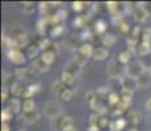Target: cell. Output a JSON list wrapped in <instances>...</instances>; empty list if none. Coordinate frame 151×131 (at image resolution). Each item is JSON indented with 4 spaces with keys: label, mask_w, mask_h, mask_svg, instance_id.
<instances>
[{
    "label": "cell",
    "mask_w": 151,
    "mask_h": 131,
    "mask_svg": "<svg viewBox=\"0 0 151 131\" xmlns=\"http://www.w3.org/2000/svg\"><path fill=\"white\" fill-rule=\"evenodd\" d=\"M74 96H75V93L71 88H66L65 91L60 93L59 97H60V100H63V101H71L72 98H74Z\"/></svg>",
    "instance_id": "cell-27"
},
{
    "label": "cell",
    "mask_w": 151,
    "mask_h": 131,
    "mask_svg": "<svg viewBox=\"0 0 151 131\" xmlns=\"http://www.w3.org/2000/svg\"><path fill=\"white\" fill-rule=\"evenodd\" d=\"M121 102H122L125 106H129L132 104V98H133V92H129V91H122L121 93Z\"/></svg>",
    "instance_id": "cell-22"
},
{
    "label": "cell",
    "mask_w": 151,
    "mask_h": 131,
    "mask_svg": "<svg viewBox=\"0 0 151 131\" xmlns=\"http://www.w3.org/2000/svg\"><path fill=\"white\" fill-rule=\"evenodd\" d=\"M51 41L50 39H47V38H42L41 41H40V43L37 46H38V49H42L43 51H47V50H50V47H51Z\"/></svg>",
    "instance_id": "cell-35"
},
{
    "label": "cell",
    "mask_w": 151,
    "mask_h": 131,
    "mask_svg": "<svg viewBox=\"0 0 151 131\" xmlns=\"http://www.w3.org/2000/svg\"><path fill=\"white\" fill-rule=\"evenodd\" d=\"M137 81H138L139 88H149V87L151 85V74H150V71H145L143 74L137 79Z\"/></svg>",
    "instance_id": "cell-8"
},
{
    "label": "cell",
    "mask_w": 151,
    "mask_h": 131,
    "mask_svg": "<svg viewBox=\"0 0 151 131\" xmlns=\"http://www.w3.org/2000/svg\"><path fill=\"white\" fill-rule=\"evenodd\" d=\"M7 107L9 110H12L13 113H17V112H20V110H22V104L20 102L19 100H16V98H14V100L9 101V105H8Z\"/></svg>",
    "instance_id": "cell-25"
},
{
    "label": "cell",
    "mask_w": 151,
    "mask_h": 131,
    "mask_svg": "<svg viewBox=\"0 0 151 131\" xmlns=\"http://www.w3.org/2000/svg\"><path fill=\"white\" fill-rule=\"evenodd\" d=\"M38 51H40L38 46H34V45L28 46V47H27V58L34 59V58L37 57V54H38Z\"/></svg>",
    "instance_id": "cell-30"
},
{
    "label": "cell",
    "mask_w": 151,
    "mask_h": 131,
    "mask_svg": "<svg viewBox=\"0 0 151 131\" xmlns=\"http://www.w3.org/2000/svg\"><path fill=\"white\" fill-rule=\"evenodd\" d=\"M36 79H37V75L34 74V71H32V69H29L27 80H29V81H33V80H36Z\"/></svg>",
    "instance_id": "cell-48"
},
{
    "label": "cell",
    "mask_w": 151,
    "mask_h": 131,
    "mask_svg": "<svg viewBox=\"0 0 151 131\" xmlns=\"http://www.w3.org/2000/svg\"><path fill=\"white\" fill-rule=\"evenodd\" d=\"M142 42H149L151 43V28H145L142 30Z\"/></svg>",
    "instance_id": "cell-39"
},
{
    "label": "cell",
    "mask_w": 151,
    "mask_h": 131,
    "mask_svg": "<svg viewBox=\"0 0 151 131\" xmlns=\"http://www.w3.org/2000/svg\"><path fill=\"white\" fill-rule=\"evenodd\" d=\"M126 131H138V130L135 129V127H130V129H127Z\"/></svg>",
    "instance_id": "cell-53"
},
{
    "label": "cell",
    "mask_w": 151,
    "mask_h": 131,
    "mask_svg": "<svg viewBox=\"0 0 151 131\" xmlns=\"http://www.w3.org/2000/svg\"><path fill=\"white\" fill-rule=\"evenodd\" d=\"M149 131H151V129H150V130H149Z\"/></svg>",
    "instance_id": "cell-55"
},
{
    "label": "cell",
    "mask_w": 151,
    "mask_h": 131,
    "mask_svg": "<svg viewBox=\"0 0 151 131\" xmlns=\"http://www.w3.org/2000/svg\"><path fill=\"white\" fill-rule=\"evenodd\" d=\"M65 46L68 49H76L78 47V39L75 37H67L65 41Z\"/></svg>",
    "instance_id": "cell-38"
},
{
    "label": "cell",
    "mask_w": 151,
    "mask_h": 131,
    "mask_svg": "<svg viewBox=\"0 0 151 131\" xmlns=\"http://www.w3.org/2000/svg\"><path fill=\"white\" fill-rule=\"evenodd\" d=\"M84 97H86V100L88 101L89 104L92 102V101H95L96 100V92H92V91H88V92H86V94H84Z\"/></svg>",
    "instance_id": "cell-44"
},
{
    "label": "cell",
    "mask_w": 151,
    "mask_h": 131,
    "mask_svg": "<svg viewBox=\"0 0 151 131\" xmlns=\"http://www.w3.org/2000/svg\"><path fill=\"white\" fill-rule=\"evenodd\" d=\"M99 130H100V127H99L97 125H89V127L87 131H99Z\"/></svg>",
    "instance_id": "cell-50"
},
{
    "label": "cell",
    "mask_w": 151,
    "mask_h": 131,
    "mask_svg": "<svg viewBox=\"0 0 151 131\" xmlns=\"http://www.w3.org/2000/svg\"><path fill=\"white\" fill-rule=\"evenodd\" d=\"M109 94H110V93L108 92V89L104 88V87H101V88H99L96 91V97L99 98V100H101V101H103L104 98L109 97Z\"/></svg>",
    "instance_id": "cell-36"
},
{
    "label": "cell",
    "mask_w": 151,
    "mask_h": 131,
    "mask_svg": "<svg viewBox=\"0 0 151 131\" xmlns=\"http://www.w3.org/2000/svg\"><path fill=\"white\" fill-rule=\"evenodd\" d=\"M142 30L143 29H141L139 26H135V28H133L132 29V31H130V36L132 37H134V38H137L138 39V37H139V34L142 36Z\"/></svg>",
    "instance_id": "cell-46"
},
{
    "label": "cell",
    "mask_w": 151,
    "mask_h": 131,
    "mask_svg": "<svg viewBox=\"0 0 151 131\" xmlns=\"http://www.w3.org/2000/svg\"><path fill=\"white\" fill-rule=\"evenodd\" d=\"M41 59H42L47 66H51V64H53V63L55 62V52L50 51V50H49V51H43L42 55H41Z\"/></svg>",
    "instance_id": "cell-17"
},
{
    "label": "cell",
    "mask_w": 151,
    "mask_h": 131,
    "mask_svg": "<svg viewBox=\"0 0 151 131\" xmlns=\"http://www.w3.org/2000/svg\"><path fill=\"white\" fill-rule=\"evenodd\" d=\"M150 74H151V69H150Z\"/></svg>",
    "instance_id": "cell-54"
},
{
    "label": "cell",
    "mask_w": 151,
    "mask_h": 131,
    "mask_svg": "<svg viewBox=\"0 0 151 131\" xmlns=\"http://www.w3.org/2000/svg\"><path fill=\"white\" fill-rule=\"evenodd\" d=\"M121 88H122V91H129V92H134L138 87V81L137 79H133V77H129V76H124L121 77Z\"/></svg>",
    "instance_id": "cell-4"
},
{
    "label": "cell",
    "mask_w": 151,
    "mask_h": 131,
    "mask_svg": "<svg viewBox=\"0 0 151 131\" xmlns=\"http://www.w3.org/2000/svg\"><path fill=\"white\" fill-rule=\"evenodd\" d=\"M9 93H11V89H8L7 87H4L1 91V101H8L9 100Z\"/></svg>",
    "instance_id": "cell-47"
},
{
    "label": "cell",
    "mask_w": 151,
    "mask_h": 131,
    "mask_svg": "<svg viewBox=\"0 0 151 131\" xmlns=\"http://www.w3.org/2000/svg\"><path fill=\"white\" fill-rule=\"evenodd\" d=\"M1 131H11L9 123H3L1 125Z\"/></svg>",
    "instance_id": "cell-51"
},
{
    "label": "cell",
    "mask_w": 151,
    "mask_h": 131,
    "mask_svg": "<svg viewBox=\"0 0 151 131\" xmlns=\"http://www.w3.org/2000/svg\"><path fill=\"white\" fill-rule=\"evenodd\" d=\"M72 8H74V11H76V12H82L84 8H86V3L75 1V3H72Z\"/></svg>",
    "instance_id": "cell-42"
},
{
    "label": "cell",
    "mask_w": 151,
    "mask_h": 131,
    "mask_svg": "<svg viewBox=\"0 0 151 131\" xmlns=\"http://www.w3.org/2000/svg\"><path fill=\"white\" fill-rule=\"evenodd\" d=\"M105 30H106L105 21H103V20L96 21V24H95V31H96L97 34H103V33H105Z\"/></svg>",
    "instance_id": "cell-31"
},
{
    "label": "cell",
    "mask_w": 151,
    "mask_h": 131,
    "mask_svg": "<svg viewBox=\"0 0 151 131\" xmlns=\"http://www.w3.org/2000/svg\"><path fill=\"white\" fill-rule=\"evenodd\" d=\"M109 57V51L104 47H99L93 52V59L95 60H105Z\"/></svg>",
    "instance_id": "cell-16"
},
{
    "label": "cell",
    "mask_w": 151,
    "mask_h": 131,
    "mask_svg": "<svg viewBox=\"0 0 151 131\" xmlns=\"http://www.w3.org/2000/svg\"><path fill=\"white\" fill-rule=\"evenodd\" d=\"M62 105H60L58 101H49V102L45 104L43 106V112H45V115L49 117L50 119H54L59 115H62Z\"/></svg>",
    "instance_id": "cell-1"
},
{
    "label": "cell",
    "mask_w": 151,
    "mask_h": 131,
    "mask_svg": "<svg viewBox=\"0 0 151 131\" xmlns=\"http://www.w3.org/2000/svg\"><path fill=\"white\" fill-rule=\"evenodd\" d=\"M103 43H104V46H106V47H110V46H113L116 43V41H117V37L114 36V34H105V36L103 37Z\"/></svg>",
    "instance_id": "cell-21"
},
{
    "label": "cell",
    "mask_w": 151,
    "mask_h": 131,
    "mask_svg": "<svg viewBox=\"0 0 151 131\" xmlns=\"http://www.w3.org/2000/svg\"><path fill=\"white\" fill-rule=\"evenodd\" d=\"M79 52L82 55H84L86 58L88 57H93V52H95V49L91 43H83L82 46L79 47Z\"/></svg>",
    "instance_id": "cell-12"
},
{
    "label": "cell",
    "mask_w": 151,
    "mask_h": 131,
    "mask_svg": "<svg viewBox=\"0 0 151 131\" xmlns=\"http://www.w3.org/2000/svg\"><path fill=\"white\" fill-rule=\"evenodd\" d=\"M60 81L65 84L66 88H71V87L75 84V75L68 74V72H65V71H63L62 76H60Z\"/></svg>",
    "instance_id": "cell-11"
},
{
    "label": "cell",
    "mask_w": 151,
    "mask_h": 131,
    "mask_svg": "<svg viewBox=\"0 0 151 131\" xmlns=\"http://www.w3.org/2000/svg\"><path fill=\"white\" fill-rule=\"evenodd\" d=\"M86 22H87V17H84V16H78L74 20L75 28H83V26H86Z\"/></svg>",
    "instance_id": "cell-40"
},
{
    "label": "cell",
    "mask_w": 151,
    "mask_h": 131,
    "mask_svg": "<svg viewBox=\"0 0 151 131\" xmlns=\"http://www.w3.org/2000/svg\"><path fill=\"white\" fill-rule=\"evenodd\" d=\"M25 91H27V89L24 88L21 81H13V83L11 84V93H12L13 96H16V97L24 96Z\"/></svg>",
    "instance_id": "cell-9"
},
{
    "label": "cell",
    "mask_w": 151,
    "mask_h": 131,
    "mask_svg": "<svg viewBox=\"0 0 151 131\" xmlns=\"http://www.w3.org/2000/svg\"><path fill=\"white\" fill-rule=\"evenodd\" d=\"M33 67H34V69H37L38 72H47L50 66L46 64L41 58H37V59L33 60Z\"/></svg>",
    "instance_id": "cell-15"
},
{
    "label": "cell",
    "mask_w": 151,
    "mask_h": 131,
    "mask_svg": "<svg viewBox=\"0 0 151 131\" xmlns=\"http://www.w3.org/2000/svg\"><path fill=\"white\" fill-rule=\"evenodd\" d=\"M72 60H74V62L76 63V64L79 66V67H83L84 64H86V62H87V58L84 57V55L80 54V52H78V54H75V55H74Z\"/></svg>",
    "instance_id": "cell-33"
},
{
    "label": "cell",
    "mask_w": 151,
    "mask_h": 131,
    "mask_svg": "<svg viewBox=\"0 0 151 131\" xmlns=\"http://www.w3.org/2000/svg\"><path fill=\"white\" fill-rule=\"evenodd\" d=\"M36 110V102L33 98H25L22 102V113H30Z\"/></svg>",
    "instance_id": "cell-14"
},
{
    "label": "cell",
    "mask_w": 151,
    "mask_h": 131,
    "mask_svg": "<svg viewBox=\"0 0 151 131\" xmlns=\"http://www.w3.org/2000/svg\"><path fill=\"white\" fill-rule=\"evenodd\" d=\"M126 127V121L122 118H118L117 121H113L112 123L109 125V129L110 131H121Z\"/></svg>",
    "instance_id": "cell-13"
},
{
    "label": "cell",
    "mask_w": 151,
    "mask_h": 131,
    "mask_svg": "<svg viewBox=\"0 0 151 131\" xmlns=\"http://www.w3.org/2000/svg\"><path fill=\"white\" fill-rule=\"evenodd\" d=\"M25 57L27 55H24L21 52V50H16V49H11L9 52H8V58H9V60L13 63V64H24L25 63Z\"/></svg>",
    "instance_id": "cell-6"
},
{
    "label": "cell",
    "mask_w": 151,
    "mask_h": 131,
    "mask_svg": "<svg viewBox=\"0 0 151 131\" xmlns=\"http://www.w3.org/2000/svg\"><path fill=\"white\" fill-rule=\"evenodd\" d=\"M12 118H13V112H12V110H9L8 107L3 109V112H1V121H3V123H8V122H9Z\"/></svg>",
    "instance_id": "cell-28"
},
{
    "label": "cell",
    "mask_w": 151,
    "mask_h": 131,
    "mask_svg": "<svg viewBox=\"0 0 151 131\" xmlns=\"http://www.w3.org/2000/svg\"><path fill=\"white\" fill-rule=\"evenodd\" d=\"M145 106H146V110L151 114V97L147 98V101H146V104H145Z\"/></svg>",
    "instance_id": "cell-49"
},
{
    "label": "cell",
    "mask_w": 151,
    "mask_h": 131,
    "mask_svg": "<svg viewBox=\"0 0 151 131\" xmlns=\"http://www.w3.org/2000/svg\"><path fill=\"white\" fill-rule=\"evenodd\" d=\"M145 71H146V69H145V67L142 66V63L139 62V60H133V62H130L129 64L125 67V74H126V76L133 77V79H138Z\"/></svg>",
    "instance_id": "cell-2"
},
{
    "label": "cell",
    "mask_w": 151,
    "mask_h": 131,
    "mask_svg": "<svg viewBox=\"0 0 151 131\" xmlns=\"http://www.w3.org/2000/svg\"><path fill=\"white\" fill-rule=\"evenodd\" d=\"M63 31H65V29H63L60 25H57V26H54L53 30H51V36L53 37H59Z\"/></svg>",
    "instance_id": "cell-43"
},
{
    "label": "cell",
    "mask_w": 151,
    "mask_h": 131,
    "mask_svg": "<svg viewBox=\"0 0 151 131\" xmlns=\"http://www.w3.org/2000/svg\"><path fill=\"white\" fill-rule=\"evenodd\" d=\"M108 101H109V104L112 105V106L116 107L118 104L121 102V96H118L117 93H110L109 97H108Z\"/></svg>",
    "instance_id": "cell-34"
},
{
    "label": "cell",
    "mask_w": 151,
    "mask_h": 131,
    "mask_svg": "<svg viewBox=\"0 0 151 131\" xmlns=\"http://www.w3.org/2000/svg\"><path fill=\"white\" fill-rule=\"evenodd\" d=\"M137 54H138L141 58L149 57V55L151 54V43H149V42H141V43L138 45Z\"/></svg>",
    "instance_id": "cell-10"
},
{
    "label": "cell",
    "mask_w": 151,
    "mask_h": 131,
    "mask_svg": "<svg viewBox=\"0 0 151 131\" xmlns=\"http://www.w3.org/2000/svg\"><path fill=\"white\" fill-rule=\"evenodd\" d=\"M63 131H78V129L75 126H70V127H67V129H65Z\"/></svg>",
    "instance_id": "cell-52"
},
{
    "label": "cell",
    "mask_w": 151,
    "mask_h": 131,
    "mask_svg": "<svg viewBox=\"0 0 151 131\" xmlns=\"http://www.w3.org/2000/svg\"><path fill=\"white\" fill-rule=\"evenodd\" d=\"M28 72H29V69H27V68H16V71H14V77H16L19 81L27 80Z\"/></svg>",
    "instance_id": "cell-24"
},
{
    "label": "cell",
    "mask_w": 151,
    "mask_h": 131,
    "mask_svg": "<svg viewBox=\"0 0 151 131\" xmlns=\"http://www.w3.org/2000/svg\"><path fill=\"white\" fill-rule=\"evenodd\" d=\"M40 88H41V87H40L38 84L30 85V87H29V88L27 89V91H25L24 97H25V98H32L34 94H36V93H38V92H40Z\"/></svg>",
    "instance_id": "cell-23"
},
{
    "label": "cell",
    "mask_w": 151,
    "mask_h": 131,
    "mask_svg": "<svg viewBox=\"0 0 151 131\" xmlns=\"http://www.w3.org/2000/svg\"><path fill=\"white\" fill-rule=\"evenodd\" d=\"M51 89H53L54 93H57V94L60 96V93L66 89L65 84L62 83V81H57V83H53V85H51Z\"/></svg>",
    "instance_id": "cell-32"
},
{
    "label": "cell",
    "mask_w": 151,
    "mask_h": 131,
    "mask_svg": "<svg viewBox=\"0 0 151 131\" xmlns=\"http://www.w3.org/2000/svg\"><path fill=\"white\" fill-rule=\"evenodd\" d=\"M70 126H74V119H72L71 117H68V115H65V118H63V129L62 131L65 129H67V127Z\"/></svg>",
    "instance_id": "cell-41"
},
{
    "label": "cell",
    "mask_w": 151,
    "mask_h": 131,
    "mask_svg": "<svg viewBox=\"0 0 151 131\" xmlns=\"http://www.w3.org/2000/svg\"><path fill=\"white\" fill-rule=\"evenodd\" d=\"M118 62H120L121 64H126L127 66L130 62H132V52H130L129 50L120 52V55H118Z\"/></svg>",
    "instance_id": "cell-20"
},
{
    "label": "cell",
    "mask_w": 151,
    "mask_h": 131,
    "mask_svg": "<svg viewBox=\"0 0 151 131\" xmlns=\"http://www.w3.org/2000/svg\"><path fill=\"white\" fill-rule=\"evenodd\" d=\"M122 71H124L122 66H121V63L118 60H110L108 63V66H106V72H108L109 77H112V79L120 77Z\"/></svg>",
    "instance_id": "cell-3"
},
{
    "label": "cell",
    "mask_w": 151,
    "mask_h": 131,
    "mask_svg": "<svg viewBox=\"0 0 151 131\" xmlns=\"http://www.w3.org/2000/svg\"><path fill=\"white\" fill-rule=\"evenodd\" d=\"M80 67L76 64V63L74 62V60H70V62L65 63V72H68V74H78V71H79Z\"/></svg>",
    "instance_id": "cell-19"
},
{
    "label": "cell",
    "mask_w": 151,
    "mask_h": 131,
    "mask_svg": "<svg viewBox=\"0 0 151 131\" xmlns=\"http://www.w3.org/2000/svg\"><path fill=\"white\" fill-rule=\"evenodd\" d=\"M117 28H118V30H120L122 34H127V33H130V31H132L130 24L127 21H125V20H122L120 24H117Z\"/></svg>",
    "instance_id": "cell-29"
},
{
    "label": "cell",
    "mask_w": 151,
    "mask_h": 131,
    "mask_svg": "<svg viewBox=\"0 0 151 131\" xmlns=\"http://www.w3.org/2000/svg\"><path fill=\"white\" fill-rule=\"evenodd\" d=\"M34 9H36L34 3H24V4H22V12L25 14H32L34 12Z\"/></svg>",
    "instance_id": "cell-37"
},
{
    "label": "cell",
    "mask_w": 151,
    "mask_h": 131,
    "mask_svg": "<svg viewBox=\"0 0 151 131\" xmlns=\"http://www.w3.org/2000/svg\"><path fill=\"white\" fill-rule=\"evenodd\" d=\"M63 118H65V115H59V117L51 119V127H53V130L63 129Z\"/></svg>",
    "instance_id": "cell-26"
},
{
    "label": "cell",
    "mask_w": 151,
    "mask_h": 131,
    "mask_svg": "<svg viewBox=\"0 0 151 131\" xmlns=\"http://www.w3.org/2000/svg\"><path fill=\"white\" fill-rule=\"evenodd\" d=\"M22 117H24V119L28 123H34V122H37L40 119V113L37 110L30 112V113H22Z\"/></svg>",
    "instance_id": "cell-18"
},
{
    "label": "cell",
    "mask_w": 151,
    "mask_h": 131,
    "mask_svg": "<svg viewBox=\"0 0 151 131\" xmlns=\"http://www.w3.org/2000/svg\"><path fill=\"white\" fill-rule=\"evenodd\" d=\"M133 16H134L135 21L139 22V24H142V22H146L147 20H149L150 13L143 5H138V7H135L134 12H133Z\"/></svg>",
    "instance_id": "cell-5"
},
{
    "label": "cell",
    "mask_w": 151,
    "mask_h": 131,
    "mask_svg": "<svg viewBox=\"0 0 151 131\" xmlns=\"http://www.w3.org/2000/svg\"><path fill=\"white\" fill-rule=\"evenodd\" d=\"M108 125H110L108 122V119H106V117L104 115V117H100L99 118V122H97V126L100 127V129H104V127H106Z\"/></svg>",
    "instance_id": "cell-45"
},
{
    "label": "cell",
    "mask_w": 151,
    "mask_h": 131,
    "mask_svg": "<svg viewBox=\"0 0 151 131\" xmlns=\"http://www.w3.org/2000/svg\"><path fill=\"white\" fill-rule=\"evenodd\" d=\"M142 119H143V117H142V114L137 109H130L129 112L126 113V121H129L130 123H133V125L142 123Z\"/></svg>",
    "instance_id": "cell-7"
}]
</instances>
